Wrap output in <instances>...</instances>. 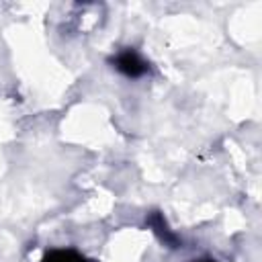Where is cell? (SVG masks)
<instances>
[{"mask_svg":"<svg viewBox=\"0 0 262 262\" xmlns=\"http://www.w3.org/2000/svg\"><path fill=\"white\" fill-rule=\"evenodd\" d=\"M111 63L117 72H121L127 78H141L147 74L149 66L147 61L135 51V49H123L115 57H111Z\"/></svg>","mask_w":262,"mask_h":262,"instance_id":"1","label":"cell"},{"mask_svg":"<svg viewBox=\"0 0 262 262\" xmlns=\"http://www.w3.org/2000/svg\"><path fill=\"white\" fill-rule=\"evenodd\" d=\"M145 221H147V225L151 227V231L158 235V239H160L162 244H166V246H170V248H178V246H180L178 235H176L174 231H170V227H168V223H166V219H164L162 213L154 211V213L147 215Z\"/></svg>","mask_w":262,"mask_h":262,"instance_id":"2","label":"cell"},{"mask_svg":"<svg viewBox=\"0 0 262 262\" xmlns=\"http://www.w3.org/2000/svg\"><path fill=\"white\" fill-rule=\"evenodd\" d=\"M41 262H88V260L72 248H55V250L45 252Z\"/></svg>","mask_w":262,"mask_h":262,"instance_id":"3","label":"cell"},{"mask_svg":"<svg viewBox=\"0 0 262 262\" xmlns=\"http://www.w3.org/2000/svg\"><path fill=\"white\" fill-rule=\"evenodd\" d=\"M199 262H215V260H199Z\"/></svg>","mask_w":262,"mask_h":262,"instance_id":"4","label":"cell"}]
</instances>
